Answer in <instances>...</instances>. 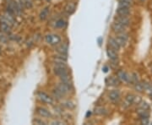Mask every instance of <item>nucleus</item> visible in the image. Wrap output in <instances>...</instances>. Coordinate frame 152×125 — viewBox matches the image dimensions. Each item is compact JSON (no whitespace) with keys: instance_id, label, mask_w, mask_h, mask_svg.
Here are the masks:
<instances>
[{"instance_id":"obj_4","label":"nucleus","mask_w":152,"mask_h":125,"mask_svg":"<svg viewBox=\"0 0 152 125\" xmlns=\"http://www.w3.org/2000/svg\"><path fill=\"white\" fill-rule=\"evenodd\" d=\"M108 98L113 103H118L120 102V99H121V92L119 90L111 91L108 94Z\"/></svg>"},{"instance_id":"obj_32","label":"nucleus","mask_w":152,"mask_h":125,"mask_svg":"<svg viewBox=\"0 0 152 125\" xmlns=\"http://www.w3.org/2000/svg\"><path fill=\"white\" fill-rule=\"evenodd\" d=\"M118 2H127V3H129L131 4H134V0H118Z\"/></svg>"},{"instance_id":"obj_23","label":"nucleus","mask_w":152,"mask_h":125,"mask_svg":"<svg viewBox=\"0 0 152 125\" xmlns=\"http://www.w3.org/2000/svg\"><path fill=\"white\" fill-rule=\"evenodd\" d=\"M138 107L141 109H145V110H150L151 109V106L147 103L146 102H145V101L142 100L141 102L138 104Z\"/></svg>"},{"instance_id":"obj_34","label":"nucleus","mask_w":152,"mask_h":125,"mask_svg":"<svg viewBox=\"0 0 152 125\" xmlns=\"http://www.w3.org/2000/svg\"><path fill=\"white\" fill-rule=\"evenodd\" d=\"M108 69H109L108 66H104L103 68H102V70H103L104 73H107V72L108 71Z\"/></svg>"},{"instance_id":"obj_3","label":"nucleus","mask_w":152,"mask_h":125,"mask_svg":"<svg viewBox=\"0 0 152 125\" xmlns=\"http://www.w3.org/2000/svg\"><path fill=\"white\" fill-rule=\"evenodd\" d=\"M107 55L108 58L111 61V63L114 65H118V52L113 49L108 48L107 50Z\"/></svg>"},{"instance_id":"obj_26","label":"nucleus","mask_w":152,"mask_h":125,"mask_svg":"<svg viewBox=\"0 0 152 125\" xmlns=\"http://www.w3.org/2000/svg\"><path fill=\"white\" fill-rule=\"evenodd\" d=\"M133 4H131L127 2H118V8H131Z\"/></svg>"},{"instance_id":"obj_31","label":"nucleus","mask_w":152,"mask_h":125,"mask_svg":"<svg viewBox=\"0 0 152 125\" xmlns=\"http://www.w3.org/2000/svg\"><path fill=\"white\" fill-rule=\"evenodd\" d=\"M140 123H141V124H149L150 120H149V118H142V119H140Z\"/></svg>"},{"instance_id":"obj_35","label":"nucleus","mask_w":152,"mask_h":125,"mask_svg":"<svg viewBox=\"0 0 152 125\" xmlns=\"http://www.w3.org/2000/svg\"><path fill=\"white\" fill-rule=\"evenodd\" d=\"M91 111H88L86 113V118H89V117H91Z\"/></svg>"},{"instance_id":"obj_33","label":"nucleus","mask_w":152,"mask_h":125,"mask_svg":"<svg viewBox=\"0 0 152 125\" xmlns=\"http://www.w3.org/2000/svg\"><path fill=\"white\" fill-rule=\"evenodd\" d=\"M52 124H63V123L62 122H60V121H53L52 123H51Z\"/></svg>"},{"instance_id":"obj_18","label":"nucleus","mask_w":152,"mask_h":125,"mask_svg":"<svg viewBox=\"0 0 152 125\" xmlns=\"http://www.w3.org/2000/svg\"><path fill=\"white\" fill-rule=\"evenodd\" d=\"M95 113L100 116H106L108 113V111L106 108H104L102 107H97L95 109Z\"/></svg>"},{"instance_id":"obj_14","label":"nucleus","mask_w":152,"mask_h":125,"mask_svg":"<svg viewBox=\"0 0 152 125\" xmlns=\"http://www.w3.org/2000/svg\"><path fill=\"white\" fill-rule=\"evenodd\" d=\"M118 15L121 16H129L131 14L130 8H118L116 11Z\"/></svg>"},{"instance_id":"obj_16","label":"nucleus","mask_w":152,"mask_h":125,"mask_svg":"<svg viewBox=\"0 0 152 125\" xmlns=\"http://www.w3.org/2000/svg\"><path fill=\"white\" fill-rule=\"evenodd\" d=\"M68 23L63 18H60V19H58L56 21H55V28L57 29H64L67 26Z\"/></svg>"},{"instance_id":"obj_2","label":"nucleus","mask_w":152,"mask_h":125,"mask_svg":"<svg viewBox=\"0 0 152 125\" xmlns=\"http://www.w3.org/2000/svg\"><path fill=\"white\" fill-rule=\"evenodd\" d=\"M55 89L60 92L62 95H63V96H65L66 95H68V94H69V93H72L74 91H72L70 88L69 86H67L65 84H64V83H62V82H59V83H58L57 84V86H55Z\"/></svg>"},{"instance_id":"obj_15","label":"nucleus","mask_w":152,"mask_h":125,"mask_svg":"<svg viewBox=\"0 0 152 125\" xmlns=\"http://www.w3.org/2000/svg\"><path fill=\"white\" fill-rule=\"evenodd\" d=\"M0 31L4 34H8V35H10L11 31H12V26L5 24V23H3V22H0Z\"/></svg>"},{"instance_id":"obj_11","label":"nucleus","mask_w":152,"mask_h":125,"mask_svg":"<svg viewBox=\"0 0 152 125\" xmlns=\"http://www.w3.org/2000/svg\"><path fill=\"white\" fill-rule=\"evenodd\" d=\"M108 48L113 49V50L117 51V52H118V51L120 50V48H121V47H120L119 45H118V43L117 42V41H116L115 37H109Z\"/></svg>"},{"instance_id":"obj_25","label":"nucleus","mask_w":152,"mask_h":125,"mask_svg":"<svg viewBox=\"0 0 152 125\" xmlns=\"http://www.w3.org/2000/svg\"><path fill=\"white\" fill-rule=\"evenodd\" d=\"M64 105L65 107L69 109V110H73V109H75V105L74 104L73 102H71V101H67V102H65L64 103Z\"/></svg>"},{"instance_id":"obj_12","label":"nucleus","mask_w":152,"mask_h":125,"mask_svg":"<svg viewBox=\"0 0 152 125\" xmlns=\"http://www.w3.org/2000/svg\"><path fill=\"white\" fill-rule=\"evenodd\" d=\"M3 15L5 17L6 19H7L10 22V24L12 25V26H16L17 20H16V18H15L16 16H15L14 15H12V14H10V13H9V12H7V11L5 10H4V12Z\"/></svg>"},{"instance_id":"obj_8","label":"nucleus","mask_w":152,"mask_h":125,"mask_svg":"<svg viewBox=\"0 0 152 125\" xmlns=\"http://www.w3.org/2000/svg\"><path fill=\"white\" fill-rule=\"evenodd\" d=\"M114 20L118 22V23L122 24V25H124L126 27H128V26H130L131 20L129 16H121V15H118V16L115 17V20Z\"/></svg>"},{"instance_id":"obj_20","label":"nucleus","mask_w":152,"mask_h":125,"mask_svg":"<svg viewBox=\"0 0 152 125\" xmlns=\"http://www.w3.org/2000/svg\"><path fill=\"white\" fill-rule=\"evenodd\" d=\"M120 80H118V77H110L109 78V85L110 86H118L119 85Z\"/></svg>"},{"instance_id":"obj_1","label":"nucleus","mask_w":152,"mask_h":125,"mask_svg":"<svg viewBox=\"0 0 152 125\" xmlns=\"http://www.w3.org/2000/svg\"><path fill=\"white\" fill-rule=\"evenodd\" d=\"M61 41H62L61 37L58 35H56V34H48L45 37V42L52 46L58 45L61 43Z\"/></svg>"},{"instance_id":"obj_24","label":"nucleus","mask_w":152,"mask_h":125,"mask_svg":"<svg viewBox=\"0 0 152 125\" xmlns=\"http://www.w3.org/2000/svg\"><path fill=\"white\" fill-rule=\"evenodd\" d=\"M53 97H55L56 100H61V99H63V97H64L63 95L60 92H58L56 89L53 90Z\"/></svg>"},{"instance_id":"obj_30","label":"nucleus","mask_w":152,"mask_h":125,"mask_svg":"<svg viewBox=\"0 0 152 125\" xmlns=\"http://www.w3.org/2000/svg\"><path fill=\"white\" fill-rule=\"evenodd\" d=\"M33 124H46V123L42 119H35L33 121Z\"/></svg>"},{"instance_id":"obj_17","label":"nucleus","mask_w":152,"mask_h":125,"mask_svg":"<svg viewBox=\"0 0 152 125\" xmlns=\"http://www.w3.org/2000/svg\"><path fill=\"white\" fill-rule=\"evenodd\" d=\"M137 113H138L140 119H142V118H150V112H149V110H145V109H141L138 107Z\"/></svg>"},{"instance_id":"obj_28","label":"nucleus","mask_w":152,"mask_h":125,"mask_svg":"<svg viewBox=\"0 0 152 125\" xmlns=\"http://www.w3.org/2000/svg\"><path fill=\"white\" fill-rule=\"evenodd\" d=\"M8 41V37L5 36V34L3 32H0V42H6Z\"/></svg>"},{"instance_id":"obj_9","label":"nucleus","mask_w":152,"mask_h":125,"mask_svg":"<svg viewBox=\"0 0 152 125\" xmlns=\"http://www.w3.org/2000/svg\"><path fill=\"white\" fill-rule=\"evenodd\" d=\"M57 50V53L58 54H62V55H66L68 56V52H69V44L67 42H64V43H61L58 48H56Z\"/></svg>"},{"instance_id":"obj_19","label":"nucleus","mask_w":152,"mask_h":125,"mask_svg":"<svg viewBox=\"0 0 152 125\" xmlns=\"http://www.w3.org/2000/svg\"><path fill=\"white\" fill-rule=\"evenodd\" d=\"M49 15V8L48 7H46L45 9L42 10V11L41 12L40 14V19L42 20H45Z\"/></svg>"},{"instance_id":"obj_6","label":"nucleus","mask_w":152,"mask_h":125,"mask_svg":"<svg viewBox=\"0 0 152 125\" xmlns=\"http://www.w3.org/2000/svg\"><path fill=\"white\" fill-rule=\"evenodd\" d=\"M117 77L120 81L125 83H131V75L124 70H118L117 73Z\"/></svg>"},{"instance_id":"obj_10","label":"nucleus","mask_w":152,"mask_h":125,"mask_svg":"<svg viewBox=\"0 0 152 125\" xmlns=\"http://www.w3.org/2000/svg\"><path fill=\"white\" fill-rule=\"evenodd\" d=\"M37 113L39 116L42 117V118H49L52 117V113H50L48 109L45 108V107H39L37 108Z\"/></svg>"},{"instance_id":"obj_27","label":"nucleus","mask_w":152,"mask_h":125,"mask_svg":"<svg viewBox=\"0 0 152 125\" xmlns=\"http://www.w3.org/2000/svg\"><path fill=\"white\" fill-rule=\"evenodd\" d=\"M139 77H138V75L136 73H134L131 75V83L132 84H135L137 82H139Z\"/></svg>"},{"instance_id":"obj_5","label":"nucleus","mask_w":152,"mask_h":125,"mask_svg":"<svg viewBox=\"0 0 152 125\" xmlns=\"http://www.w3.org/2000/svg\"><path fill=\"white\" fill-rule=\"evenodd\" d=\"M37 98L40 100V102H42V103L45 104H53V99L52 96H50L46 92L43 91H40L37 94Z\"/></svg>"},{"instance_id":"obj_21","label":"nucleus","mask_w":152,"mask_h":125,"mask_svg":"<svg viewBox=\"0 0 152 125\" xmlns=\"http://www.w3.org/2000/svg\"><path fill=\"white\" fill-rule=\"evenodd\" d=\"M115 39H116L117 42L118 43V45H119L121 48H124L125 46H126V44H127V42H128V41H126V40H124V38L118 37V36H116Z\"/></svg>"},{"instance_id":"obj_22","label":"nucleus","mask_w":152,"mask_h":125,"mask_svg":"<svg viewBox=\"0 0 152 125\" xmlns=\"http://www.w3.org/2000/svg\"><path fill=\"white\" fill-rule=\"evenodd\" d=\"M134 90H135L137 92H143V91H145V90H144V86H143V84H142V82H137L135 84H134Z\"/></svg>"},{"instance_id":"obj_7","label":"nucleus","mask_w":152,"mask_h":125,"mask_svg":"<svg viewBox=\"0 0 152 125\" xmlns=\"http://www.w3.org/2000/svg\"><path fill=\"white\" fill-rule=\"evenodd\" d=\"M127 28L128 27H126L124 25L120 24L118 22L115 21V20H114L113 23L112 24V29H113V31L116 34L121 32H126Z\"/></svg>"},{"instance_id":"obj_13","label":"nucleus","mask_w":152,"mask_h":125,"mask_svg":"<svg viewBox=\"0 0 152 125\" xmlns=\"http://www.w3.org/2000/svg\"><path fill=\"white\" fill-rule=\"evenodd\" d=\"M76 10V4L75 3H74V2H69V3H68L67 4H66L65 8H64V10L65 12L68 14V15H72V14H74L75 13V11Z\"/></svg>"},{"instance_id":"obj_29","label":"nucleus","mask_w":152,"mask_h":125,"mask_svg":"<svg viewBox=\"0 0 152 125\" xmlns=\"http://www.w3.org/2000/svg\"><path fill=\"white\" fill-rule=\"evenodd\" d=\"M142 101V99L140 96H134V104H136V105H138V104L140 103V102Z\"/></svg>"}]
</instances>
